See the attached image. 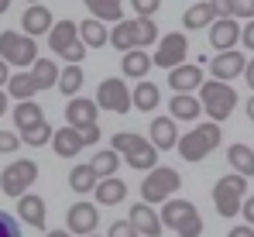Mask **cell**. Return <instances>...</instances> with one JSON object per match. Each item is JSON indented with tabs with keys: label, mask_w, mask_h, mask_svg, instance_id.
Here are the masks:
<instances>
[{
	"label": "cell",
	"mask_w": 254,
	"mask_h": 237,
	"mask_svg": "<svg viewBox=\"0 0 254 237\" xmlns=\"http://www.w3.org/2000/svg\"><path fill=\"white\" fill-rule=\"evenodd\" d=\"M110 152H124V158H127L130 168H141V172L158 168V152L151 148L148 138H141V134H134V131H121V134H114Z\"/></svg>",
	"instance_id": "6da1fadb"
},
{
	"label": "cell",
	"mask_w": 254,
	"mask_h": 237,
	"mask_svg": "<svg viewBox=\"0 0 254 237\" xmlns=\"http://www.w3.org/2000/svg\"><path fill=\"white\" fill-rule=\"evenodd\" d=\"M179 186H182V175H179L175 168L158 165V168L148 172V179H141V203L155 210L158 203H169L172 193H175Z\"/></svg>",
	"instance_id": "7a4b0ae2"
},
{
	"label": "cell",
	"mask_w": 254,
	"mask_h": 237,
	"mask_svg": "<svg viewBox=\"0 0 254 237\" xmlns=\"http://www.w3.org/2000/svg\"><path fill=\"white\" fill-rule=\"evenodd\" d=\"M220 124H196V131H189V134H179V155L186 158V161H203V158L210 155L213 148L220 145Z\"/></svg>",
	"instance_id": "3957f363"
},
{
	"label": "cell",
	"mask_w": 254,
	"mask_h": 237,
	"mask_svg": "<svg viewBox=\"0 0 254 237\" xmlns=\"http://www.w3.org/2000/svg\"><path fill=\"white\" fill-rule=\"evenodd\" d=\"M199 107L210 114L213 124H220V120H227L230 114H234V107H237V93H234L227 82L210 79V82L199 86Z\"/></svg>",
	"instance_id": "277c9868"
},
{
	"label": "cell",
	"mask_w": 254,
	"mask_h": 237,
	"mask_svg": "<svg viewBox=\"0 0 254 237\" xmlns=\"http://www.w3.org/2000/svg\"><path fill=\"white\" fill-rule=\"evenodd\" d=\"M48 45H52V52L62 55L69 66H79V59L86 55L83 41H79V24H76V21H59V24H52Z\"/></svg>",
	"instance_id": "5b68a950"
},
{
	"label": "cell",
	"mask_w": 254,
	"mask_h": 237,
	"mask_svg": "<svg viewBox=\"0 0 254 237\" xmlns=\"http://www.w3.org/2000/svg\"><path fill=\"white\" fill-rule=\"evenodd\" d=\"M38 179V165L31 161V158H14L7 168H3V175H0V189H3V196H28V189H31V182Z\"/></svg>",
	"instance_id": "8992f818"
},
{
	"label": "cell",
	"mask_w": 254,
	"mask_h": 237,
	"mask_svg": "<svg viewBox=\"0 0 254 237\" xmlns=\"http://www.w3.org/2000/svg\"><path fill=\"white\" fill-rule=\"evenodd\" d=\"M244 196H248V179H241V175H223L213 186V206L220 217H237Z\"/></svg>",
	"instance_id": "52a82bcc"
},
{
	"label": "cell",
	"mask_w": 254,
	"mask_h": 237,
	"mask_svg": "<svg viewBox=\"0 0 254 237\" xmlns=\"http://www.w3.org/2000/svg\"><path fill=\"white\" fill-rule=\"evenodd\" d=\"M35 59H38V41H31L21 31L0 35V62L3 66H31Z\"/></svg>",
	"instance_id": "ba28073f"
},
{
	"label": "cell",
	"mask_w": 254,
	"mask_h": 237,
	"mask_svg": "<svg viewBox=\"0 0 254 237\" xmlns=\"http://www.w3.org/2000/svg\"><path fill=\"white\" fill-rule=\"evenodd\" d=\"M186 52H189V41L186 35H179V31H172L165 38H158V48H155V55H151V66H158V69H179V66H186Z\"/></svg>",
	"instance_id": "9c48e42d"
},
{
	"label": "cell",
	"mask_w": 254,
	"mask_h": 237,
	"mask_svg": "<svg viewBox=\"0 0 254 237\" xmlns=\"http://www.w3.org/2000/svg\"><path fill=\"white\" fill-rule=\"evenodd\" d=\"M96 110H110V114H127L130 110V89L124 79H103L96 89Z\"/></svg>",
	"instance_id": "30bf717a"
},
{
	"label": "cell",
	"mask_w": 254,
	"mask_h": 237,
	"mask_svg": "<svg viewBox=\"0 0 254 237\" xmlns=\"http://www.w3.org/2000/svg\"><path fill=\"white\" fill-rule=\"evenodd\" d=\"M65 227H69V234L76 237H89L96 227H100V210L93 206V203H72L69 206V213H65Z\"/></svg>",
	"instance_id": "8fae6325"
},
{
	"label": "cell",
	"mask_w": 254,
	"mask_h": 237,
	"mask_svg": "<svg viewBox=\"0 0 254 237\" xmlns=\"http://www.w3.org/2000/svg\"><path fill=\"white\" fill-rule=\"evenodd\" d=\"M52 24H55V17H52V10L42 7V3H28L24 14H21V28H24L21 35H28L31 41L38 38V35H48Z\"/></svg>",
	"instance_id": "7c38bea8"
},
{
	"label": "cell",
	"mask_w": 254,
	"mask_h": 237,
	"mask_svg": "<svg viewBox=\"0 0 254 237\" xmlns=\"http://www.w3.org/2000/svg\"><path fill=\"white\" fill-rule=\"evenodd\" d=\"M244 66H248V59H244V52H220L216 59L210 62V73L216 82H230V79H237L244 73Z\"/></svg>",
	"instance_id": "4fadbf2b"
},
{
	"label": "cell",
	"mask_w": 254,
	"mask_h": 237,
	"mask_svg": "<svg viewBox=\"0 0 254 237\" xmlns=\"http://www.w3.org/2000/svg\"><path fill=\"white\" fill-rule=\"evenodd\" d=\"M96 103L93 100H86V96H72L69 100V107H65V120H69V127L72 131H86V127H96Z\"/></svg>",
	"instance_id": "5bb4252c"
},
{
	"label": "cell",
	"mask_w": 254,
	"mask_h": 237,
	"mask_svg": "<svg viewBox=\"0 0 254 237\" xmlns=\"http://www.w3.org/2000/svg\"><path fill=\"white\" fill-rule=\"evenodd\" d=\"M241 41V24L230 17H216L210 24V45L216 52H234V45Z\"/></svg>",
	"instance_id": "9a60e30c"
},
{
	"label": "cell",
	"mask_w": 254,
	"mask_h": 237,
	"mask_svg": "<svg viewBox=\"0 0 254 237\" xmlns=\"http://www.w3.org/2000/svg\"><path fill=\"white\" fill-rule=\"evenodd\" d=\"M127 224L137 231V237H162V220H158V213L151 210V206H144V203H134L130 206V217H127Z\"/></svg>",
	"instance_id": "2e32d148"
},
{
	"label": "cell",
	"mask_w": 254,
	"mask_h": 237,
	"mask_svg": "<svg viewBox=\"0 0 254 237\" xmlns=\"http://www.w3.org/2000/svg\"><path fill=\"white\" fill-rule=\"evenodd\" d=\"M203 82H206V79H203V69H199V66H179V69L169 73V86L175 93H196Z\"/></svg>",
	"instance_id": "e0dca14e"
},
{
	"label": "cell",
	"mask_w": 254,
	"mask_h": 237,
	"mask_svg": "<svg viewBox=\"0 0 254 237\" xmlns=\"http://www.w3.org/2000/svg\"><path fill=\"white\" fill-rule=\"evenodd\" d=\"M179 145V127L172 117H155L151 120V148L155 152H169Z\"/></svg>",
	"instance_id": "ac0fdd59"
},
{
	"label": "cell",
	"mask_w": 254,
	"mask_h": 237,
	"mask_svg": "<svg viewBox=\"0 0 254 237\" xmlns=\"http://www.w3.org/2000/svg\"><path fill=\"white\" fill-rule=\"evenodd\" d=\"M189 217H196V206H192L189 199H169V203L162 206V213H158L162 227H172V231H179Z\"/></svg>",
	"instance_id": "d6986e66"
},
{
	"label": "cell",
	"mask_w": 254,
	"mask_h": 237,
	"mask_svg": "<svg viewBox=\"0 0 254 237\" xmlns=\"http://www.w3.org/2000/svg\"><path fill=\"white\" fill-rule=\"evenodd\" d=\"M216 17H220V3H192V7L182 14V24H186L189 31H199V28H210Z\"/></svg>",
	"instance_id": "ffe728a7"
},
{
	"label": "cell",
	"mask_w": 254,
	"mask_h": 237,
	"mask_svg": "<svg viewBox=\"0 0 254 237\" xmlns=\"http://www.w3.org/2000/svg\"><path fill=\"white\" fill-rule=\"evenodd\" d=\"M52 148H55V155L72 158V155H79L86 145H83V138H79L72 127H59V131H52Z\"/></svg>",
	"instance_id": "44dd1931"
},
{
	"label": "cell",
	"mask_w": 254,
	"mask_h": 237,
	"mask_svg": "<svg viewBox=\"0 0 254 237\" xmlns=\"http://www.w3.org/2000/svg\"><path fill=\"white\" fill-rule=\"evenodd\" d=\"M199 114H203V107H199V100L192 93H175L169 100V117L172 120H196Z\"/></svg>",
	"instance_id": "7402d4cb"
},
{
	"label": "cell",
	"mask_w": 254,
	"mask_h": 237,
	"mask_svg": "<svg viewBox=\"0 0 254 237\" xmlns=\"http://www.w3.org/2000/svg\"><path fill=\"white\" fill-rule=\"evenodd\" d=\"M93 193H96V203H100V206H117V203H124V196H127V182L117 179V175H114V179H100Z\"/></svg>",
	"instance_id": "603a6c76"
},
{
	"label": "cell",
	"mask_w": 254,
	"mask_h": 237,
	"mask_svg": "<svg viewBox=\"0 0 254 237\" xmlns=\"http://www.w3.org/2000/svg\"><path fill=\"white\" fill-rule=\"evenodd\" d=\"M17 217L24 220V224H31V227H45V199L35 196V193H28V196L17 199Z\"/></svg>",
	"instance_id": "cb8c5ba5"
},
{
	"label": "cell",
	"mask_w": 254,
	"mask_h": 237,
	"mask_svg": "<svg viewBox=\"0 0 254 237\" xmlns=\"http://www.w3.org/2000/svg\"><path fill=\"white\" fill-rule=\"evenodd\" d=\"M227 161H230L234 175H241V179H251L254 175V152L248 148V145H230Z\"/></svg>",
	"instance_id": "d4e9b609"
},
{
	"label": "cell",
	"mask_w": 254,
	"mask_h": 237,
	"mask_svg": "<svg viewBox=\"0 0 254 237\" xmlns=\"http://www.w3.org/2000/svg\"><path fill=\"white\" fill-rule=\"evenodd\" d=\"M28 76L35 82V89H52V86L59 82V66H55L52 59H35Z\"/></svg>",
	"instance_id": "484cf974"
},
{
	"label": "cell",
	"mask_w": 254,
	"mask_h": 237,
	"mask_svg": "<svg viewBox=\"0 0 254 237\" xmlns=\"http://www.w3.org/2000/svg\"><path fill=\"white\" fill-rule=\"evenodd\" d=\"M158 100H162V93H158V86L148 82V79H141V82L134 86V93H130V107H137V110H155Z\"/></svg>",
	"instance_id": "4316f807"
},
{
	"label": "cell",
	"mask_w": 254,
	"mask_h": 237,
	"mask_svg": "<svg viewBox=\"0 0 254 237\" xmlns=\"http://www.w3.org/2000/svg\"><path fill=\"white\" fill-rule=\"evenodd\" d=\"M107 45H114V48H121V52H134L137 48V35H134V21H121V24H114V31L107 35Z\"/></svg>",
	"instance_id": "83f0119b"
},
{
	"label": "cell",
	"mask_w": 254,
	"mask_h": 237,
	"mask_svg": "<svg viewBox=\"0 0 254 237\" xmlns=\"http://www.w3.org/2000/svg\"><path fill=\"white\" fill-rule=\"evenodd\" d=\"M86 10L96 14L93 21H100V24H103V21H117V24L124 21V7H121L117 0H86Z\"/></svg>",
	"instance_id": "f1b7e54d"
},
{
	"label": "cell",
	"mask_w": 254,
	"mask_h": 237,
	"mask_svg": "<svg viewBox=\"0 0 254 237\" xmlns=\"http://www.w3.org/2000/svg\"><path fill=\"white\" fill-rule=\"evenodd\" d=\"M121 69H124V76H130V79H144V76H148V69H151V55L141 52V48H134V52H127V55H124Z\"/></svg>",
	"instance_id": "f546056e"
},
{
	"label": "cell",
	"mask_w": 254,
	"mask_h": 237,
	"mask_svg": "<svg viewBox=\"0 0 254 237\" xmlns=\"http://www.w3.org/2000/svg\"><path fill=\"white\" fill-rule=\"evenodd\" d=\"M117 165H121V155L117 152H96L93 161H89V172L96 179H114L117 175Z\"/></svg>",
	"instance_id": "4dcf8cb0"
},
{
	"label": "cell",
	"mask_w": 254,
	"mask_h": 237,
	"mask_svg": "<svg viewBox=\"0 0 254 237\" xmlns=\"http://www.w3.org/2000/svg\"><path fill=\"white\" fill-rule=\"evenodd\" d=\"M45 114H42V107L35 103V100H28V103H17L14 107V124H17V134L21 131H28V127H35V124H42Z\"/></svg>",
	"instance_id": "1f68e13d"
},
{
	"label": "cell",
	"mask_w": 254,
	"mask_h": 237,
	"mask_svg": "<svg viewBox=\"0 0 254 237\" xmlns=\"http://www.w3.org/2000/svg\"><path fill=\"white\" fill-rule=\"evenodd\" d=\"M83 69H79V66H65V69H59V82H55V86H59V93H62V96H76V93H79V89H83Z\"/></svg>",
	"instance_id": "d6a6232c"
},
{
	"label": "cell",
	"mask_w": 254,
	"mask_h": 237,
	"mask_svg": "<svg viewBox=\"0 0 254 237\" xmlns=\"http://www.w3.org/2000/svg\"><path fill=\"white\" fill-rule=\"evenodd\" d=\"M107 35H110V31H107L100 21H93V17L79 24V41H83V48H103V45H107Z\"/></svg>",
	"instance_id": "836d02e7"
},
{
	"label": "cell",
	"mask_w": 254,
	"mask_h": 237,
	"mask_svg": "<svg viewBox=\"0 0 254 237\" xmlns=\"http://www.w3.org/2000/svg\"><path fill=\"white\" fill-rule=\"evenodd\" d=\"M35 93H38V89H35V82H31L28 73H17V76L7 79V96H14L17 103H28Z\"/></svg>",
	"instance_id": "e575fe53"
},
{
	"label": "cell",
	"mask_w": 254,
	"mask_h": 237,
	"mask_svg": "<svg viewBox=\"0 0 254 237\" xmlns=\"http://www.w3.org/2000/svg\"><path fill=\"white\" fill-rule=\"evenodd\" d=\"M96 182H100V179L89 172V165H76V168L69 172V186H72L76 193H93V189H96Z\"/></svg>",
	"instance_id": "d590c367"
},
{
	"label": "cell",
	"mask_w": 254,
	"mask_h": 237,
	"mask_svg": "<svg viewBox=\"0 0 254 237\" xmlns=\"http://www.w3.org/2000/svg\"><path fill=\"white\" fill-rule=\"evenodd\" d=\"M17 138H21L24 145H31V148H42V145H48V141H52V124H45V120H42V124L28 127V131H21Z\"/></svg>",
	"instance_id": "8d00e7d4"
},
{
	"label": "cell",
	"mask_w": 254,
	"mask_h": 237,
	"mask_svg": "<svg viewBox=\"0 0 254 237\" xmlns=\"http://www.w3.org/2000/svg\"><path fill=\"white\" fill-rule=\"evenodd\" d=\"M134 35H137V48L144 52L148 45L158 41V24H155L151 17H148V21H137V17H134Z\"/></svg>",
	"instance_id": "74e56055"
},
{
	"label": "cell",
	"mask_w": 254,
	"mask_h": 237,
	"mask_svg": "<svg viewBox=\"0 0 254 237\" xmlns=\"http://www.w3.org/2000/svg\"><path fill=\"white\" fill-rule=\"evenodd\" d=\"M220 14H227L230 21H237V17L254 21V0H227V3H220Z\"/></svg>",
	"instance_id": "f35d334b"
},
{
	"label": "cell",
	"mask_w": 254,
	"mask_h": 237,
	"mask_svg": "<svg viewBox=\"0 0 254 237\" xmlns=\"http://www.w3.org/2000/svg\"><path fill=\"white\" fill-rule=\"evenodd\" d=\"M158 7H162L158 0H134V3H130V10L137 14V21H148V17L158 10Z\"/></svg>",
	"instance_id": "ab89813d"
},
{
	"label": "cell",
	"mask_w": 254,
	"mask_h": 237,
	"mask_svg": "<svg viewBox=\"0 0 254 237\" xmlns=\"http://www.w3.org/2000/svg\"><path fill=\"white\" fill-rule=\"evenodd\" d=\"M17 148H21L17 131H0V155H14Z\"/></svg>",
	"instance_id": "60d3db41"
},
{
	"label": "cell",
	"mask_w": 254,
	"mask_h": 237,
	"mask_svg": "<svg viewBox=\"0 0 254 237\" xmlns=\"http://www.w3.org/2000/svg\"><path fill=\"white\" fill-rule=\"evenodd\" d=\"M175 234H179V237H199V234H203V217H199V213H196V217H189Z\"/></svg>",
	"instance_id": "b9f144b4"
},
{
	"label": "cell",
	"mask_w": 254,
	"mask_h": 237,
	"mask_svg": "<svg viewBox=\"0 0 254 237\" xmlns=\"http://www.w3.org/2000/svg\"><path fill=\"white\" fill-rule=\"evenodd\" d=\"M0 237H21L17 220H14L10 213H3V210H0Z\"/></svg>",
	"instance_id": "7bdbcfd3"
},
{
	"label": "cell",
	"mask_w": 254,
	"mask_h": 237,
	"mask_svg": "<svg viewBox=\"0 0 254 237\" xmlns=\"http://www.w3.org/2000/svg\"><path fill=\"white\" fill-rule=\"evenodd\" d=\"M107 237H137V231H134L127 220H114L110 231H107Z\"/></svg>",
	"instance_id": "ee69618b"
},
{
	"label": "cell",
	"mask_w": 254,
	"mask_h": 237,
	"mask_svg": "<svg viewBox=\"0 0 254 237\" xmlns=\"http://www.w3.org/2000/svg\"><path fill=\"white\" fill-rule=\"evenodd\" d=\"M241 41H244V45L254 52V21H248V24L241 28Z\"/></svg>",
	"instance_id": "f6af8a7d"
},
{
	"label": "cell",
	"mask_w": 254,
	"mask_h": 237,
	"mask_svg": "<svg viewBox=\"0 0 254 237\" xmlns=\"http://www.w3.org/2000/svg\"><path fill=\"white\" fill-rule=\"evenodd\" d=\"M241 213H244V220H248V227H254V196L241 203Z\"/></svg>",
	"instance_id": "bcb514c9"
},
{
	"label": "cell",
	"mask_w": 254,
	"mask_h": 237,
	"mask_svg": "<svg viewBox=\"0 0 254 237\" xmlns=\"http://www.w3.org/2000/svg\"><path fill=\"white\" fill-rule=\"evenodd\" d=\"M227 237H254V227H248V224H241V227H234Z\"/></svg>",
	"instance_id": "7dc6e473"
},
{
	"label": "cell",
	"mask_w": 254,
	"mask_h": 237,
	"mask_svg": "<svg viewBox=\"0 0 254 237\" xmlns=\"http://www.w3.org/2000/svg\"><path fill=\"white\" fill-rule=\"evenodd\" d=\"M244 79H248V86L254 89V59L248 62V66H244Z\"/></svg>",
	"instance_id": "c3c4849f"
},
{
	"label": "cell",
	"mask_w": 254,
	"mask_h": 237,
	"mask_svg": "<svg viewBox=\"0 0 254 237\" xmlns=\"http://www.w3.org/2000/svg\"><path fill=\"white\" fill-rule=\"evenodd\" d=\"M7 79H10V69H7V66H3V62H0V89H3V86H7Z\"/></svg>",
	"instance_id": "681fc988"
},
{
	"label": "cell",
	"mask_w": 254,
	"mask_h": 237,
	"mask_svg": "<svg viewBox=\"0 0 254 237\" xmlns=\"http://www.w3.org/2000/svg\"><path fill=\"white\" fill-rule=\"evenodd\" d=\"M45 237H72V234H69V231H48Z\"/></svg>",
	"instance_id": "f907efd6"
},
{
	"label": "cell",
	"mask_w": 254,
	"mask_h": 237,
	"mask_svg": "<svg viewBox=\"0 0 254 237\" xmlns=\"http://www.w3.org/2000/svg\"><path fill=\"white\" fill-rule=\"evenodd\" d=\"M248 120H251V124H254V96H251V100H248Z\"/></svg>",
	"instance_id": "816d5d0a"
},
{
	"label": "cell",
	"mask_w": 254,
	"mask_h": 237,
	"mask_svg": "<svg viewBox=\"0 0 254 237\" xmlns=\"http://www.w3.org/2000/svg\"><path fill=\"white\" fill-rule=\"evenodd\" d=\"M3 110H7V96H3V89H0V117H3Z\"/></svg>",
	"instance_id": "f5cc1de1"
},
{
	"label": "cell",
	"mask_w": 254,
	"mask_h": 237,
	"mask_svg": "<svg viewBox=\"0 0 254 237\" xmlns=\"http://www.w3.org/2000/svg\"><path fill=\"white\" fill-rule=\"evenodd\" d=\"M3 10H7V0H0V14H3Z\"/></svg>",
	"instance_id": "db71d44e"
},
{
	"label": "cell",
	"mask_w": 254,
	"mask_h": 237,
	"mask_svg": "<svg viewBox=\"0 0 254 237\" xmlns=\"http://www.w3.org/2000/svg\"><path fill=\"white\" fill-rule=\"evenodd\" d=\"M89 237H100V234H89Z\"/></svg>",
	"instance_id": "11a10c76"
}]
</instances>
